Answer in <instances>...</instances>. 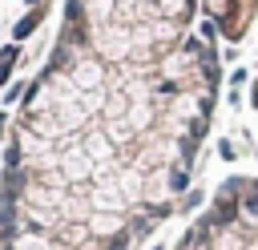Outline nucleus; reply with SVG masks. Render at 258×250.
<instances>
[{"label":"nucleus","instance_id":"f257e3e1","mask_svg":"<svg viewBox=\"0 0 258 250\" xmlns=\"http://www.w3.org/2000/svg\"><path fill=\"white\" fill-rule=\"evenodd\" d=\"M101 81H105V65L93 60V56H81V60L73 65V73H69V85H73L77 93H97Z\"/></svg>","mask_w":258,"mask_h":250},{"label":"nucleus","instance_id":"f03ea898","mask_svg":"<svg viewBox=\"0 0 258 250\" xmlns=\"http://www.w3.org/2000/svg\"><path fill=\"white\" fill-rule=\"evenodd\" d=\"M40 20H44V4H40V8H32V12H24V16L16 20L12 36H16V40H28V36H32L36 28H40Z\"/></svg>","mask_w":258,"mask_h":250},{"label":"nucleus","instance_id":"7ed1b4c3","mask_svg":"<svg viewBox=\"0 0 258 250\" xmlns=\"http://www.w3.org/2000/svg\"><path fill=\"white\" fill-rule=\"evenodd\" d=\"M16 56H20V44H4V48H0V85H8Z\"/></svg>","mask_w":258,"mask_h":250},{"label":"nucleus","instance_id":"20e7f679","mask_svg":"<svg viewBox=\"0 0 258 250\" xmlns=\"http://www.w3.org/2000/svg\"><path fill=\"white\" fill-rule=\"evenodd\" d=\"M165 190H173V194H189V169H185V165L169 169V177H165Z\"/></svg>","mask_w":258,"mask_h":250},{"label":"nucleus","instance_id":"39448f33","mask_svg":"<svg viewBox=\"0 0 258 250\" xmlns=\"http://www.w3.org/2000/svg\"><path fill=\"white\" fill-rule=\"evenodd\" d=\"M198 36H202L206 44H214V40H218V20H214V16H206V20L198 24Z\"/></svg>","mask_w":258,"mask_h":250},{"label":"nucleus","instance_id":"423d86ee","mask_svg":"<svg viewBox=\"0 0 258 250\" xmlns=\"http://www.w3.org/2000/svg\"><path fill=\"white\" fill-rule=\"evenodd\" d=\"M198 206H206V194H202V190H189V194L181 198V206H177V210H198Z\"/></svg>","mask_w":258,"mask_h":250},{"label":"nucleus","instance_id":"0eeeda50","mask_svg":"<svg viewBox=\"0 0 258 250\" xmlns=\"http://www.w3.org/2000/svg\"><path fill=\"white\" fill-rule=\"evenodd\" d=\"M24 93H28V85H24V81H12V85H8V93H4V101H8V105H16Z\"/></svg>","mask_w":258,"mask_h":250},{"label":"nucleus","instance_id":"6e6552de","mask_svg":"<svg viewBox=\"0 0 258 250\" xmlns=\"http://www.w3.org/2000/svg\"><path fill=\"white\" fill-rule=\"evenodd\" d=\"M218 157H222V161H234V157H238L234 141H226V137H222V141H218Z\"/></svg>","mask_w":258,"mask_h":250},{"label":"nucleus","instance_id":"1a4fd4ad","mask_svg":"<svg viewBox=\"0 0 258 250\" xmlns=\"http://www.w3.org/2000/svg\"><path fill=\"white\" fill-rule=\"evenodd\" d=\"M4 125H8V117H4V113H0V137H4Z\"/></svg>","mask_w":258,"mask_h":250}]
</instances>
